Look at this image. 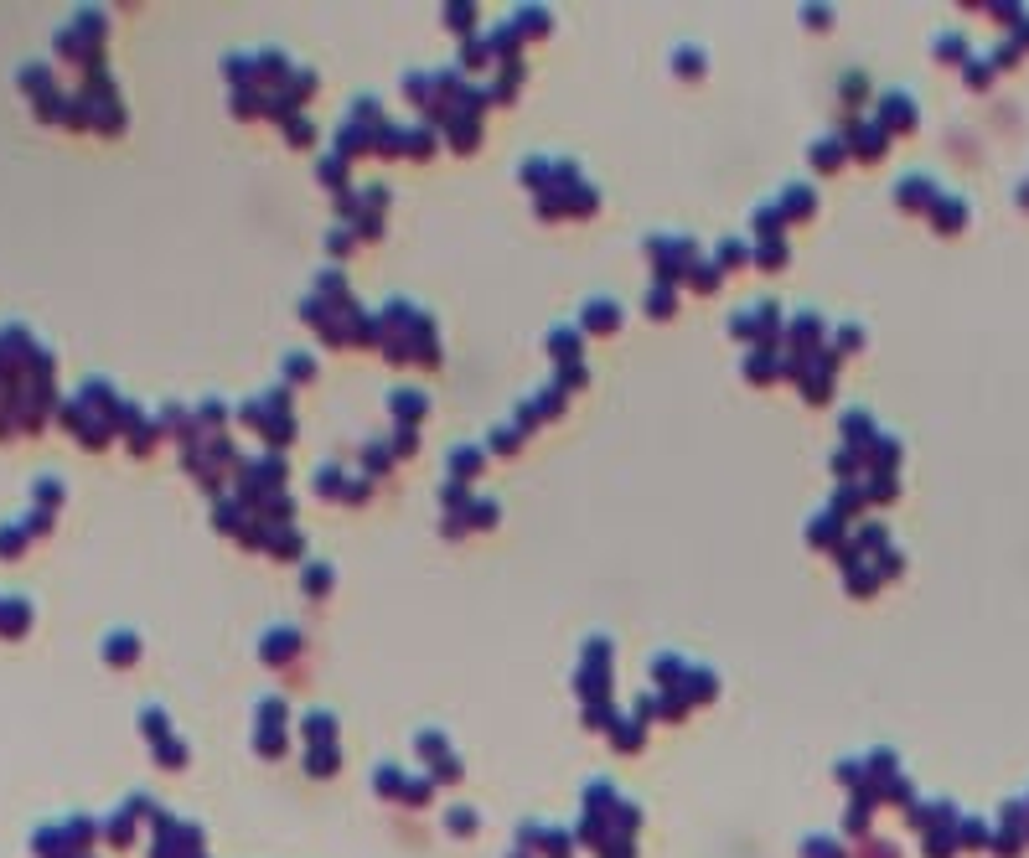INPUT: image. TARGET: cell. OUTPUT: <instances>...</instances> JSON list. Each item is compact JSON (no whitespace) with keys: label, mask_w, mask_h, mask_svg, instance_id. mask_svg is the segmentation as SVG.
<instances>
[{"label":"cell","mask_w":1029,"mask_h":858,"mask_svg":"<svg viewBox=\"0 0 1029 858\" xmlns=\"http://www.w3.org/2000/svg\"><path fill=\"white\" fill-rule=\"evenodd\" d=\"M306 590H316V595L331 590V569H326V564H311V569H306Z\"/></svg>","instance_id":"obj_10"},{"label":"cell","mask_w":1029,"mask_h":858,"mask_svg":"<svg viewBox=\"0 0 1029 858\" xmlns=\"http://www.w3.org/2000/svg\"><path fill=\"white\" fill-rule=\"evenodd\" d=\"M673 68H678V73H699V68H704V52H699V47H688V52L678 47V52H673Z\"/></svg>","instance_id":"obj_9"},{"label":"cell","mask_w":1029,"mask_h":858,"mask_svg":"<svg viewBox=\"0 0 1029 858\" xmlns=\"http://www.w3.org/2000/svg\"><path fill=\"white\" fill-rule=\"evenodd\" d=\"M755 259H761V264H781V259H786V249L771 238V243H761V254H755Z\"/></svg>","instance_id":"obj_13"},{"label":"cell","mask_w":1029,"mask_h":858,"mask_svg":"<svg viewBox=\"0 0 1029 858\" xmlns=\"http://www.w3.org/2000/svg\"><path fill=\"white\" fill-rule=\"evenodd\" d=\"M135 652H140L135 631H114V636L104 641V657H109V662H119V667H125V662H135Z\"/></svg>","instance_id":"obj_3"},{"label":"cell","mask_w":1029,"mask_h":858,"mask_svg":"<svg viewBox=\"0 0 1029 858\" xmlns=\"http://www.w3.org/2000/svg\"><path fill=\"white\" fill-rule=\"evenodd\" d=\"M264 662H285V657H295L300 652V631L295 626H275V631H264Z\"/></svg>","instance_id":"obj_1"},{"label":"cell","mask_w":1029,"mask_h":858,"mask_svg":"<svg viewBox=\"0 0 1029 858\" xmlns=\"http://www.w3.org/2000/svg\"><path fill=\"white\" fill-rule=\"evenodd\" d=\"M817 166H823V171L838 166V140H817Z\"/></svg>","instance_id":"obj_11"},{"label":"cell","mask_w":1029,"mask_h":858,"mask_svg":"<svg viewBox=\"0 0 1029 858\" xmlns=\"http://www.w3.org/2000/svg\"><path fill=\"white\" fill-rule=\"evenodd\" d=\"M549 347H554V357H574V347H580V336H574L569 326H564V331L554 326V331H549Z\"/></svg>","instance_id":"obj_6"},{"label":"cell","mask_w":1029,"mask_h":858,"mask_svg":"<svg viewBox=\"0 0 1029 858\" xmlns=\"http://www.w3.org/2000/svg\"><path fill=\"white\" fill-rule=\"evenodd\" d=\"M616 300H585V326H600V331H616Z\"/></svg>","instance_id":"obj_4"},{"label":"cell","mask_w":1029,"mask_h":858,"mask_svg":"<svg viewBox=\"0 0 1029 858\" xmlns=\"http://www.w3.org/2000/svg\"><path fill=\"white\" fill-rule=\"evenodd\" d=\"M668 305H673V290L657 285V290H652V316H668Z\"/></svg>","instance_id":"obj_12"},{"label":"cell","mask_w":1029,"mask_h":858,"mask_svg":"<svg viewBox=\"0 0 1029 858\" xmlns=\"http://www.w3.org/2000/svg\"><path fill=\"white\" fill-rule=\"evenodd\" d=\"M393 409H399L404 419H419V414H425V398H414V388H404L399 398H393Z\"/></svg>","instance_id":"obj_8"},{"label":"cell","mask_w":1029,"mask_h":858,"mask_svg":"<svg viewBox=\"0 0 1029 858\" xmlns=\"http://www.w3.org/2000/svg\"><path fill=\"white\" fill-rule=\"evenodd\" d=\"M290 135H295V140H311V135H316V130H311V125H306V119H290Z\"/></svg>","instance_id":"obj_15"},{"label":"cell","mask_w":1029,"mask_h":858,"mask_svg":"<svg viewBox=\"0 0 1029 858\" xmlns=\"http://www.w3.org/2000/svg\"><path fill=\"white\" fill-rule=\"evenodd\" d=\"M740 259H745L740 243H719V264H740Z\"/></svg>","instance_id":"obj_14"},{"label":"cell","mask_w":1029,"mask_h":858,"mask_svg":"<svg viewBox=\"0 0 1029 858\" xmlns=\"http://www.w3.org/2000/svg\"><path fill=\"white\" fill-rule=\"evenodd\" d=\"M26 626H32V605H26L21 595H6V605H0V631H6V636H21Z\"/></svg>","instance_id":"obj_2"},{"label":"cell","mask_w":1029,"mask_h":858,"mask_svg":"<svg viewBox=\"0 0 1029 858\" xmlns=\"http://www.w3.org/2000/svg\"><path fill=\"white\" fill-rule=\"evenodd\" d=\"M466 523H471V528H476V523L492 528V523H497V502H471V507H466Z\"/></svg>","instance_id":"obj_7"},{"label":"cell","mask_w":1029,"mask_h":858,"mask_svg":"<svg viewBox=\"0 0 1029 858\" xmlns=\"http://www.w3.org/2000/svg\"><path fill=\"white\" fill-rule=\"evenodd\" d=\"M450 471H456V481H466L471 471H481V450H471V445L456 450V455H450Z\"/></svg>","instance_id":"obj_5"}]
</instances>
